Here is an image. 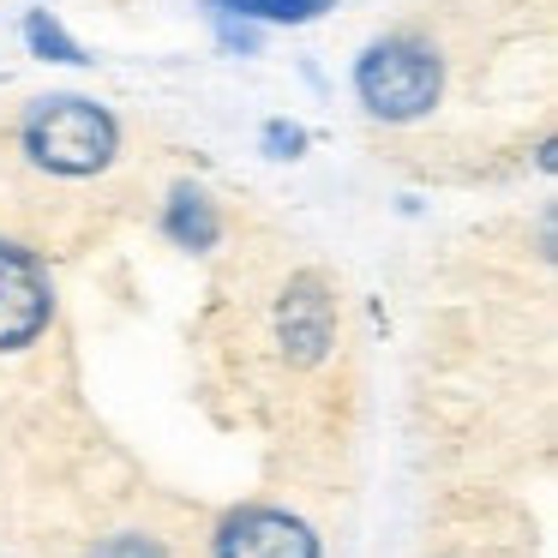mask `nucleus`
<instances>
[{
    "label": "nucleus",
    "instance_id": "1",
    "mask_svg": "<svg viewBox=\"0 0 558 558\" xmlns=\"http://www.w3.org/2000/svg\"><path fill=\"white\" fill-rule=\"evenodd\" d=\"M145 133L114 102L78 90L0 102V229L43 258H66L109 241L150 198Z\"/></svg>",
    "mask_w": 558,
    "mask_h": 558
},
{
    "label": "nucleus",
    "instance_id": "2",
    "mask_svg": "<svg viewBox=\"0 0 558 558\" xmlns=\"http://www.w3.org/2000/svg\"><path fill=\"white\" fill-rule=\"evenodd\" d=\"M498 25L481 0H426L354 54V109L385 138H426L457 109L462 78L481 85Z\"/></svg>",
    "mask_w": 558,
    "mask_h": 558
},
{
    "label": "nucleus",
    "instance_id": "3",
    "mask_svg": "<svg viewBox=\"0 0 558 558\" xmlns=\"http://www.w3.org/2000/svg\"><path fill=\"white\" fill-rule=\"evenodd\" d=\"M78 397L73 330L54 265L13 229H0V433H31Z\"/></svg>",
    "mask_w": 558,
    "mask_h": 558
},
{
    "label": "nucleus",
    "instance_id": "4",
    "mask_svg": "<svg viewBox=\"0 0 558 558\" xmlns=\"http://www.w3.org/2000/svg\"><path fill=\"white\" fill-rule=\"evenodd\" d=\"M210 558H325V541L289 505H234L210 529Z\"/></svg>",
    "mask_w": 558,
    "mask_h": 558
},
{
    "label": "nucleus",
    "instance_id": "5",
    "mask_svg": "<svg viewBox=\"0 0 558 558\" xmlns=\"http://www.w3.org/2000/svg\"><path fill=\"white\" fill-rule=\"evenodd\" d=\"M157 229H162V241L181 246V253H222L229 234H234V217L205 181H186L181 174V181H169L157 198Z\"/></svg>",
    "mask_w": 558,
    "mask_h": 558
},
{
    "label": "nucleus",
    "instance_id": "6",
    "mask_svg": "<svg viewBox=\"0 0 558 558\" xmlns=\"http://www.w3.org/2000/svg\"><path fill=\"white\" fill-rule=\"evenodd\" d=\"M222 19H246V25H313V19L337 13V0H217Z\"/></svg>",
    "mask_w": 558,
    "mask_h": 558
},
{
    "label": "nucleus",
    "instance_id": "7",
    "mask_svg": "<svg viewBox=\"0 0 558 558\" xmlns=\"http://www.w3.org/2000/svg\"><path fill=\"white\" fill-rule=\"evenodd\" d=\"M19 31H25V49L37 54V61H54V66H85L90 61L85 43H78L54 13H25V25H19Z\"/></svg>",
    "mask_w": 558,
    "mask_h": 558
},
{
    "label": "nucleus",
    "instance_id": "8",
    "mask_svg": "<svg viewBox=\"0 0 558 558\" xmlns=\"http://www.w3.org/2000/svg\"><path fill=\"white\" fill-rule=\"evenodd\" d=\"M85 558H169V546L145 529H121V534H102L97 546H85Z\"/></svg>",
    "mask_w": 558,
    "mask_h": 558
},
{
    "label": "nucleus",
    "instance_id": "9",
    "mask_svg": "<svg viewBox=\"0 0 558 558\" xmlns=\"http://www.w3.org/2000/svg\"><path fill=\"white\" fill-rule=\"evenodd\" d=\"M265 157H277V162H294V157H306V133L294 121H265Z\"/></svg>",
    "mask_w": 558,
    "mask_h": 558
}]
</instances>
